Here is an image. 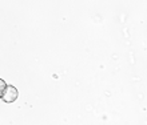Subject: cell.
Returning <instances> with one entry per match:
<instances>
[{"label":"cell","mask_w":147,"mask_h":125,"mask_svg":"<svg viewBox=\"0 0 147 125\" xmlns=\"http://www.w3.org/2000/svg\"><path fill=\"white\" fill-rule=\"evenodd\" d=\"M5 86H7V82L4 81L3 78H0V98H1V94H3L4 89H5Z\"/></svg>","instance_id":"obj_2"},{"label":"cell","mask_w":147,"mask_h":125,"mask_svg":"<svg viewBox=\"0 0 147 125\" xmlns=\"http://www.w3.org/2000/svg\"><path fill=\"white\" fill-rule=\"evenodd\" d=\"M18 97H19V90L13 85H7L3 94H1V98L4 102H13L18 100Z\"/></svg>","instance_id":"obj_1"}]
</instances>
